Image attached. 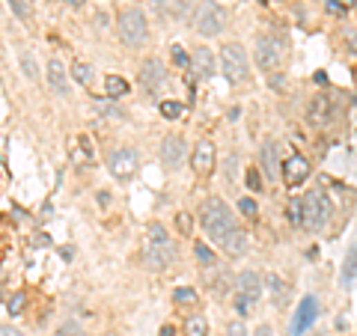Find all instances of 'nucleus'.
<instances>
[{
  "label": "nucleus",
  "instance_id": "obj_1",
  "mask_svg": "<svg viewBox=\"0 0 357 336\" xmlns=\"http://www.w3.org/2000/svg\"><path fill=\"white\" fill-rule=\"evenodd\" d=\"M200 223L203 230L226 256H241L247 250V232L238 226V221L232 217L230 205H226L221 196H208L200 205Z\"/></svg>",
  "mask_w": 357,
  "mask_h": 336
},
{
  "label": "nucleus",
  "instance_id": "obj_2",
  "mask_svg": "<svg viewBox=\"0 0 357 336\" xmlns=\"http://www.w3.org/2000/svg\"><path fill=\"white\" fill-rule=\"evenodd\" d=\"M116 33L122 39V45L140 48L149 39V24H146L143 9H137V6L122 9V12H119V21H116Z\"/></svg>",
  "mask_w": 357,
  "mask_h": 336
},
{
  "label": "nucleus",
  "instance_id": "obj_3",
  "mask_svg": "<svg viewBox=\"0 0 357 336\" xmlns=\"http://www.w3.org/2000/svg\"><path fill=\"white\" fill-rule=\"evenodd\" d=\"M191 24H194V30L200 36L212 39V36H217L226 27V12H223L221 3H214V0H200L196 9H194Z\"/></svg>",
  "mask_w": 357,
  "mask_h": 336
},
{
  "label": "nucleus",
  "instance_id": "obj_4",
  "mask_svg": "<svg viewBox=\"0 0 357 336\" xmlns=\"http://www.w3.org/2000/svg\"><path fill=\"white\" fill-rule=\"evenodd\" d=\"M327 217H331V203L322 191H310L301 196V226L310 232H319L322 226H327Z\"/></svg>",
  "mask_w": 357,
  "mask_h": 336
},
{
  "label": "nucleus",
  "instance_id": "obj_5",
  "mask_svg": "<svg viewBox=\"0 0 357 336\" xmlns=\"http://www.w3.org/2000/svg\"><path fill=\"white\" fill-rule=\"evenodd\" d=\"M221 72L230 84H244L247 72H250V60H247V51L238 42H230L221 48Z\"/></svg>",
  "mask_w": 357,
  "mask_h": 336
},
{
  "label": "nucleus",
  "instance_id": "obj_6",
  "mask_svg": "<svg viewBox=\"0 0 357 336\" xmlns=\"http://www.w3.org/2000/svg\"><path fill=\"white\" fill-rule=\"evenodd\" d=\"M262 298V277L256 271H241L235 277V306L238 312L247 315V310Z\"/></svg>",
  "mask_w": 357,
  "mask_h": 336
},
{
  "label": "nucleus",
  "instance_id": "obj_7",
  "mask_svg": "<svg viewBox=\"0 0 357 336\" xmlns=\"http://www.w3.org/2000/svg\"><path fill=\"white\" fill-rule=\"evenodd\" d=\"M286 57V42L283 39H277L274 33H262L256 39V63H259L262 72H274V68H280Z\"/></svg>",
  "mask_w": 357,
  "mask_h": 336
},
{
  "label": "nucleus",
  "instance_id": "obj_8",
  "mask_svg": "<svg viewBox=\"0 0 357 336\" xmlns=\"http://www.w3.org/2000/svg\"><path fill=\"white\" fill-rule=\"evenodd\" d=\"M107 167H111V176L119 182H128L134 179L137 170H140V158H137L134 149H128V146H122V149H113L111 158H107Z\"/></svg>",
  "mask_w": 357,
  "mask_h": 336
},
{
  "label": "nucleus",
  "instance_id": "obj_9",
  "mask_svg": "<svg viewBox=\"0 0 357 336\" xmlns=\"http://www.w3.org/2000/svg\"><path fill=\"white\" fill-rule=\"evenodd\" d=\"M319 312H322V304L315 301L313 295H304L301 304H298L295 319H292V324H289V336H304V333L315 324V319H319Z\"/></svg>",
  "mask_w": 357,
  "mask_h": 336
},
{
  "label": "nucleus",
  "instance_id": "obj_10",
  "mask_svg": "<svg viewBox=\"0 0 357 336\" xmlns=\"http://www.w3.org/2000/svg\"><path fill=\"white\" fill-rule=\"evenodd\" d=\"M185 155H187V146H185L182 134H167L161 140V164L167 173H176L178 167H182Z\"/></svg>",
  "mask_w": 357,
  "mask_h": 336
},
{
  "label": "nucleus",
  "instance_id": "obj_11",
  "mask_svg": "<svg viewBox=\"0 0 357 336\" xmlns=\"http://www.w3.org/2000/svg\"><path fill=\"white\" fill-rule=\"evenodd\" d=\"M173 244H155V241H149L143 244V265L149 271H164V268H170L173 265Z\"/></svg>",
  "mask_w": 357,
  "mask_h": 336
},
{
  "label": "nucleus",
  "instance_id": "obj_12",
  "mask_svg": "<svg viewBox=\"0 0 357 336\" xmlns=\"http://www.w3.org/2000/svg\"><path fill=\"white\" fill-rule=\"evenodd\" d=\"M167 84V72H164V63L161 60H155V57H146L143 66H140V86L149 93V95H155V93H161V86Z\"/></svg>",
  "mask_w": 357,
  "mask_h": 336
},
{
  "label": "nucleus",
  "instance_id": "obj_13",
  "mask_svg": "<svg viewBox=\"0 0 357 336\" xmlns=\"http://www.w3.org/2000/svg\"><path fill=\"white\" fill-rule=\"evenodd\" d=\"M191 167H194V173H200V176H208L214 170V143L212 140H200L194 146Z\"/></svg>",
  "mask_w": 357,
  "mask_h": 336
},
{
  "label": "nucleus",
  "instance_id": "obj_14",
  "mask_svg": "<svg viewBox=\"0 0 357 336\" xmlns=\"http://www.w3.org/2000/svg\"><path fill=\"white\" fill-rule=\"evenodd\" d=\"M306 176H310V164H306V158L292 155L289 161L283 164V182L289 187H298L301 182H306Z\"/></svg>",
  "mask_w": 357,
  "mask_h": 336
},
{
  "label": "nucleus",
  "instance_id": "obj_15",
  "mask_svg": "<svg viewBox=\"0 0 357 336\" xmlns=\"http://www.w3.org/2000/svg\"><path fill=\"white\" fill-rule=\"evenodd\" d=\"M45 77H48V86H51L57 95H68V72H66V66L60 63L57 57H51V60H48Z\"/></svg>",
  "mask_w": 357,
  "mask_h": 336
},
{
  "label": "nucleus",
  "instance_id": "obj_16",
  "mask_svg": "<svg viewBox=\"0 0 357 336\" xmlns=\"http://www.w3.org/2000/svg\"><path fill=\"white\" fill-rule=\"evenodd\" d=\"M306 120H310L313 125H324L327 120H331V98L315 95L310 102V111H306Z\"/></svg>",
  "mask_w": 357,
  "mask_h": 336
},
{
  "label": "nucleus",
  "instance_id": "obj_17",
  "mask_svg": "<svg viewBox=\"0 0 357 336\" xmlns=\"http://www.w3.org/2000/svg\"><path fill=\"white\" fill-rule=\"evenodd\" d=\"M191 66H194V72L200 75V77H212L214 75V54L208 51V48H196L194 57H191Z\"/></svg>",
  "mask_w": 357,
  "mask_h": 336
},
{
  "label": "nucleus",
  "instance_id": "obj_18",
  "mask_svg": "<svg viewBox=\"0 0 357 336\" xmlns=\"http://www.w3.org/2000/svg\"><path fill=\"white\" fill-rule=\"evenodd\" d=\"M68 152H72V161H75V164H93V143H89L86 134L72 137V146H68Z\"/></svg>",
  "mask_w": 357,
  "mask_h": 336
},
{
  "label": "nucleus",
  "instance_id": "obj_19",
  "mask_svg": "<svg viewBox=\"0 0 357 336\" xmlns=\"http://www.w3.org/2000/svg\"><path fill=\"white\" fill-rule=\"evenodd\" d=\"M128 93H131V84H128L122 75H107V77H104V95H107V98L119 102V98H125Z\"/></svg>",
  "mask_w": 357,
  "mask_h": 336
},
{
  "label": "nucleus",
  "instance_id": "obj_20",
  "mask_svg": "<svg viewBox=\"0 0 357 336\" xmlns=\"http://www.w3.org/2000/svg\"><path fill=\"white\" fill-rule=\"evenodd\" d=\"M340 283L349 289V286L357 283V244L349 247V253H345V259H342V274H340Z\"/></svg>",
  "mask_w": 357,
  "mask_h": 336
},
{
  "label": "nucleus",
  "instance_id": "obj_21",
  "mask_svg": "<svg viewBox=\"0 0 357 336\" xmlns=\"http://www.w3.org/2000/svg\"><path fill=\"white\" fill-rule=\"evenodd\" d=\"M265 286H268V295H271V301H274L277 306H283L286 301H289V286H286L277 274H268V277H265Z\"/></svg>",
  "mask_w": 357,
  "mask_h": 336
},
{
  "label": "nucleus",
  "instance_id": "obj_22",
  "mask_svg": "<svg viewBox=\"0 0 357 336\" xmlns=\"http://www.w3.org/2000/svg\"><path fill=\"white\" fill-rule=\"evenodd\" d=\"M259 161H262V173L274 179V173H277V143H274V140H265V143H262Z\"/></svg>",
  "mask_w": 357,
  "mask_h": 336
},
{
  "label": "nucleus",
  "instance_id": "obj_23",
  "mask_svg": "<svg viewBox=\"0 0 357 336\" xmlns=\"http://www.w3.org/2000/svg\"><path fill=\"white\" fill-rule=\"evenodd\" d=\"M194 256H196V259H200L203 268H214V265H217V256H214V250H212V247H208V244H203V241H196V244H194Z\"/></svg>",
  "mask_w": 357,
  "mask_h": 336
},
{
  "label": "nucleus",
  "instance_id": "obj_24",
  "mask_svg": "<svg viewBox=\"0 0 357 336\" xmlns=\"http://www.w3.org/2000/svg\"><path fill=\"white\" fill-rule=\"evenodd\" d=\"M158 111H161L164 120H178V116L185 113V104L176 102V98H164V102L158 104Z\"/></svg>",
  "mask_w": 357,
  "mask_h": 336
},
{
  "label": "nucleus",
  "instance_id": "obj_25",
  "mask_svg": "<svg viewBox=\"0 0 357 336\" xmlns=\"http://www.w3.org/2000/svg\"><path fill=\"white\" fill-rule=\"evenodd\" d=\"M205 333H208L205 315H191V319L185 321V336H205Z\"/></svg>",
  "mask_w": 357,
  "mask_h": 336
},
{
  "label": "nucleus",
  "instance_id": "obj_26",
  "mask_svg": "<svg viewBox=\"0 0 357 336\" xmlns=\"http://www.w3.org/2000/svg\"><path fill=\"white\" fill-rule=\"evenodd\" d=\"M72 77H75V81L77 84H89V81H93V66H89V63H84V60H77L75 66H72Z\"/></svg>",
  "mask_w": 357,
  "mask_h": 336
},
{
  "label": "nucleus",
  "instance_id": "obj_27",
  "mask_svg": "<svg viewBox=\"0 0 357 336\" xmlns=\"http://www.w3.org/2000/svg\"><path fill=\"white\" fill-rule=\"evenodd\" d=\"M18 60H21V72L30 77V81H36V77H39V66H36V60H33V54L21 51V54H18Z\"/></svg>",
  "mask_w": 357,
  "mask_h": 336
},
{
  "label": "nucleus",
  "instance_id": "obj_28",
  "mask_svg": "<svg viewBox=\"0 0 357 336\" xmlns=\"http://www.w3.org/2000/svg\"><path fill=\"white\" fill-rule=\"evenodd\" d=\"M95 107H98V113H102V116H111V120H125V113H122V111H119V107L113 104V98H107V104L102 102V98H98Z\"/></svg>",
  "mask_w": 357,
  "mask_h": 336
},
{
  "label": "nucleus",
  "instance_id": "obj_29",
  "mask_svg": "<svg viewBox=\"0 0 357 336\" xmlns=\"http://www.w3.org/2000/svg\"><path fill=\"white\" fill-rule=\"evenodd\" d=\"M24 306H27V298H24L21 292H15L12 298L6 301V312H9V315H21V312H24Z\"/></svg>",
  "mask_w": 357,
  "mask_h": 336
},
{
  "label": "nucleus",
  "instance_id": "obj_30",
  "mask_svg": "<svg viewBox=\"0 0 357 336\" xmlns=\"http://www.w3.org/2000/svg\"><path fill=\"white\" fill-rule=\"evenodd\" d=\"M173 301L176 304H194L196 301V292L191 289V286H178V289L173 292Z\"/></svg>",
  "mask_w": 357,
  "mask_h": 336
},
{
  "label": "nucleus",
  "instance_id": "obj_31",
  "mask_svg": "<svg viewBox=\"0 0 357 336\" xmlns=\"http://www.w3.org/2000/svg\"><path fill=\"white\" fill-rule=\"evenodd\" d=\"M54 336H86L84 328L77 321H66V324H60V328L54 330Z\"/></svg>",
  "mask_w": 357,
  "mask_h": 336
},
{
  "label": "nucleus",
  "instance_id": "obj_32",
  "mask_svg": "<svg viewBox=\"0 0 357 336\" xmlns=\"http://www.w3.org/2000/svg\"><path fill=\"white\" fill-rule=\"evenodd\" d=\"M149 241H155V244H170V235H167V230L161 223H152L149 226Z\"/></svg>",
  "mask_w": 357,
  "mask_h": 336
},
{
  "label": "nucleus",
  "instance_id": "obj_33",
  "mask_svg": "<svg viewBox=\"0 0 357 336\" xmlns=\"http://www.w3.org/2000/svg\"><path fill=\"white\" fill-rule=\"evenodd\" d=\"M238 212H241L244 217H256L259 205H256V200H250V196H244V200H238Z\"/></svg>",
  "mask_w": 357,
  "mask_h": 336
},
{
  "label": "nucleus",
  "instance_id": "obj_34",
  "mask_svg": "<svg viewBox=\"0 0 357 336\" xmlns=\"http://www.w3.org/2000/svg\"><path fill=\"white\" fill-rule=\"evenodd\" d=\"M244 179H247V187H250L253 194H259V191H262V176H259V170H247Z\"/></svg>",
  "mask_w": 357,
  "mask_h": 336
},
{
  "label": "nucleus",
  "instance_id": "obj_35",
  "mask_svg": "<svg viewBox=\"0 0 357 336\" xmlns=\"http://www.w3.org/2000/svg\"><path fill=\"white\" fill-rule=\"evenodd\" d=\"M170 57H173V63H176V66H187V63H191V57L185 54V48H182V45H173V48H170Z\"/></svg>",
  "mask_w": 357,
  "mask_h": 336
},
{
  "label": "nucleus",
  "instance_id": "obj_36",
  "mask_svg": "<svg viewBox=\"0 0 357 336\" xmlns=\"http://www.w3.org/2000/svg\"><path fill=\"white\" fill-rule=\"evenodd\" d=\"M9 6H12V12L18 18H30V3L27 0H9Z\"/></svg>",
  "mask_w": 357,
  "mask_h": 336
},
{
  "label": "nucleus",
  "instance_id": "obj_37",
  "mask_svg": "<svg viewBox=\"0 0 357 336\" xmlns=\"http://www.w3.org/2000/svg\"><path fill=\"white\" fill-rule=\"evenodd\" d=\"M173 12L178 18H187V12H191V0H173Z\"/></svg>",
  "mask_w": 357,
  "mask_h": 336
},
{
  "label": "nucleus",
  "instance_id": "obj_38",
  "mask_svg": "<svg viewBox=\"0 0 357 336\" xmlns=\"http://www.w3.org/2000/svg\"><path fill=\"white\" fill-rule=\"evenodd\" d=\"M226 336H250V333H247V328L241 321H230L226 324Z\"/></svg>",
  "mask_w": 357,
  "mask_h": 336
},
{
  "label": "nucleus",
  "instance_id": "obj_39",
  "mask_svg": "<svg viewBox=\"0 0 357 336\" xmlns=\"http://www.w3.org/2000/svg\"><path fill=\"white\" fill-rule=\"evenodd\" d=\"M345 45H349L351 51L357 54V30H354V27H345Z\"/></svg>",
  "mask_w": 357,
  "mask_h": 336
},
{
  "label": "nucleus",
  "instance_id": "obj_40",
  "mask_svg": "<svg viewBox=\"0 0 357 336\" xmlns=\"http://www.w3.org/2000/svg\"><path fill=\"white\" fill-rule=\"evenodd\" d=\"M176 223H178V230H182L185 235L191 232V217H187V214H178V217H176Z\"/></svg>",
  "mask_w": 357,
  "mask_h": 336
},
{
  "label": "nucleus",
  "instance_id": "obj_41",
  "mask_svg": "<svg viewBox=\"0 0 357 336\" xmlns=\"http://www.w3.org/2000/svg\"><path fill=\"white\" fill-rule=\"evenodd\" d=\"M253 336H274V330L268 328V324H259V328H256V333Z\"/></svg>",
  "mask_w": 357,
  "mask_h": 336
},
{
  "label": "nucleus",
  "instance_id": "obj_42",
  "mask_svg": "<svg viewBox=\"0 0 357 336\" xmlns=\"http://www.w3.org/2000/svg\"><path fill=\"white\" fill-rule=\"evenodd\" d=\"M0 336H21V333H18L15 328H9V324H6V328H3V330H0Z\"/></svg>",
  "mask_w": 357,
  "mask_h": 336
},
{
  "label": "nucleus",
  "instance_id": "obj_43",
  "mask_svg": "<svg viewBox=\"0 0 357 336\" xmlns=\"http://www.w3.org/2000/svg\"><path fill=\"white\" fill-rule=\"evenodd\" d=\"M161 336H173V328L167 324V328H161Z\"/></svg>",
  "mask_w": 357,
  "mask_h": 336
},
{
  "label": "nucleus",
  "instance_id": "obj_44",
  "mask_svg": "<svg viewBox=\"0 0 357 336\" xmlns=\"http://www.w3.org/2000/svg\"><path fill=\"white\" fill-rule=\"evenodd\" d=\"M68 3H72V6H81V3H84V0H68Z\"/></svg>",
  "mask_w": 357,
  "mask_h": 336
}]
</instances>
